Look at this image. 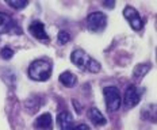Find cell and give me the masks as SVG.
<instances>
[{
  "label": "cell",
  "instance_id": "ac0fdd59",
  "mask_svg": "<svg viewBox=\"0 0 157 130\" xmlns=\"http://www.w3.org/2000/svg\"><path fill=\"white\" fill-rule=\"evenodd\" d=\"M103 6H104V7H109V8H113V7H114V6H115V3H114V2H113V0H111V2H104V3H103Z\"/></svg>",
  "mask_w": 157,
  "mask_h": 130
},
{
  "label": "cell",
  "instance_id": "7c38bea8",
  "mask_svg": "<svg viewBox=\"0 0 157 130\" xmlns=\"http://www.w3.org/2000/svg\"><path fill=\"white\" fill-rule=\"evenodd\" d=\"M58 80H60V83L63 84V86L65 87H75L77 83V79L76 76H75L72 72H69V71H67V72H63L60 75V77H58Z\"/></svg>",
  "mask_w": 157,
  "mask_h": 130
},
{
  "label": "cell",
  "instance_id": "9c48e42d",
  "mask_svg": "<svg viewBox=\"0 0 157 130\" xmlns=\"http://www.w3.org/2000/svg\"><path fill=\"white\" fill-rule=\"evenodd\" d=\"M14 30L18 31L14 19L10 15L4 14V12H0V34L3 32H12Z\"/></svg>",
  "mask_w": 157,
  "mask_h": 130
},
{
  "label": "cell",
  "instance_id": "52a82bcc",
  "mask_svg": "<svg viewBox=\"0 0 157 130\" xmlns=\"http://www.w3.org/2000/svg\"><path fill=\"white\" fill-rule=\"evenodd\" d=\"M29 31H30V34L33 35V37H35L39 41H49L46 30H45V26L41 21L31 22L30 26H29Z\"/></svg>",
  "mask_w": 157,
  "mask_h": 130
},
{
  "label": "cell",
  "instance_id": "5b68a950",
  "mask_svg": "<svg viewBox=\"0 0 157 130\" xmlns=\"http://www.w3.org/2000/svg\"><path fill=\"white\" fill-rule=\"evenodd\" d=\"M123 16L127 19V22L130 23V26H132L133 30L138 31V30H141V29L144 27L142 18L140 16L138 12H137V10L133 8L132 6H127V7H125V10H123Z\"/></svg>",
  "mask_w": 157,
  "mask_h": 130
},
{
  "label": "cell",
  "instance_id": "6da1fadb",
  "mask_svg": "<svg viewBox=\"0 0 157 130\" xmlns=\"http://www.w3.org/2000/svg\"><path fill=\"white\" fill-rule=\"evenodd\" d=\"M71 61L81 71H88V72L92 73H98L100 71V64L96 60L91 58L83 49H76V50L72 52Z\"/></svg>",
  "mask_w": 157,
  "mask_h": 130
},
{
  "label": "cell",
  "instance_id": "277c9868",
  "mask_svg": "<svg viewBox=\"0 0 157 130\" xmlns=\"http://www.w3.org/2000/svg\"><path fill=\"white\" fill-rule=\"evenodd\" d=\"M87 29L92 32H102L107 26V16L103 12H91L86 21Z\"/></svg>",
  "mask_w": 157,
  "mask_h": 130
},
{
  "label": "cell",
  "instance_id": "e0dca14e",
  "mask_svg": "<svg viewBox=\"0 0 157 130\" xmlns=\"http://www.w3.org/2000/svg\"><path fill=\"white\" fill-rule=\"evenodd\" d=\"M71 130H90L87 125H84V123H81V125H77V126H73Z\"/></svg>",
  "mask_w": 157,
  "mask_h": 130
},
{
  "label": "cell",
  "instance_id": "30bf717a",
  "mask_svg": "<svg viewBox=\"0 0 157 130\" xmlns=\"http://www.w3.org/2000/svg\"><path fill=\"white\" fill-rule=\"evenodd\" d=\"M57 123L61 130H71L73 128V117L68 111H63L58 114L57 117Z\"/></svg>",
  "mask_w": 157,
  "mask_h": 130
},
{
  "label": "cell",
  "instance_id": "5bb4252c",
  "mask_svg": "<svg viewBox=\"0 0 157 130\" xmlns=\"http://www.w3.org/2000/svg\"><path fill=\"white\" fill-rule=\"evenodd\" d=\"M7 4L15 10H22L29 4L27 0H7Z\"/></svg>",
  "mask_w": 157,
  "mask_h": 130
},
{
  "label": "cell",
  "instance_id": "7a4b0ae2",
  "mask_svg": "<svg viewBox=\"0 0 157 130\" xmlns=\"http://www.w3.org/2000/svg\"><path fill=\"white\" fill-rule=\"evenodd\" d=\"M29 76L35 81H46L52 76V64L48 60H35L29 67Z\"/></svg>",
  "mask_w": 157,
  "mask_h": 130
},
{
  "label": "cell",
  "instance_id": "ba28073f",
  "mask_svg": "<svg viewBox=\"0 0 157 130\" xmlns=\"http://www.w3.org/2000/svg\"><path fill=\"white\" fill-rule=\"evenodd\" d=\"M35 130H53V118L49 113H44L39 115L34 122Z\"/></svg>",
  "mask_w": 157,
  "mask_h": 130
},
{
  "label": "cell",
  "instance_id": "3957f363",
  "mask_svg": "<svg viewBox=\"0 0 157 130\" xmlns=\"http://www.w3.org/2000/svg\"><path fill=\"white\" fill-rule=\"evenodd\" d=\"M103 95L106 99V107L110 111H118L122 103V96H121L119 90L115 86H109L103 88Z\"/></svg>",
  "mask_w": 157,
  "mask_h": 130
},
{
  "label": "cell",
  "instance_id": "8fae6325",
  "mask_svg": "<svg viewBox=\"0 0 157 130\" xmlns=\"http://www.w3.org/2000/svg\"><path fill=\"white\" fill-rule=\"evenodd\" d=\"M88 118H90V121H92V123L96 126H103L107 123V119L104 118V115L96 109V107H91V109L88 110Z\"/></svg>",
  "mask_w": 157,
  "mask_h": 130
},
{
  "label": "cell",
  "instance_id": "4fadbf2b",
  "mask_svg": "<svg viewBox=\"0 0 157 130\" xmlns=\"http://www.w3.org/2000/svg\"><path fill=\"white\" fill-rule=\"evenodd\" d=\"M150 64H138L133 71V79L134 80H142V77L150 71Z\"/></svg>",
  "mask_w": 157,
  "mask_h": 130
},
{
  "label": "cell",
  "instance_id": "2e32d148",
  "mask_svg": "<svg viewBox=\"0 0 157 130\" xmlns=\"http://www.w3.org/2000/svg\"><path fill=\"white\" fill-rule=\"evenodd\" d=\"M0 56L4 58V60H10V58H12V56H14V50L10 48H3L2 52H0Z\"/></svg>",
  "mask_w": 157,
  "mask_h": 130
},
{
  "label": "cell",
  "instance_id": "8992f818",
  "mask_svg": "<svg viewBox=\"0 0 157 130\" xmlns=\"http://www.w3.org/2000/svg\"><path fill=\"white\" fill-rule=\"evenodd\" d=\"M140 91L136 86H129L125 92V98H123V102H125L126 107H134L140 103Z\"/></svg>",
  "mask_w": 157,
  "mask_h": 130
},
{
  "label": "cell",
  "instance_id": "9a60e30c",
  "mask_svg": "<svg viewBox=\"0 0 157 130\" xmlns=\"http://www.w3.org/2000/svg\"><path fill=\"white\" fill-rule=\"evenodd\" d=\"M69 41H71V35H69V32L68 31L61 30L60 32H58V44L60 45H65L67 42H69Z\"/></svg>",
  "mask_w": 157,
  "mask_h": 130
}]
</instances>
